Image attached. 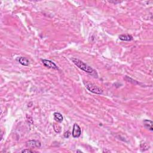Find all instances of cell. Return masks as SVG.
<instances>
[{
    "mask_svg": "<svg viewBox=\"0 0 153 153\" xmlns=\"http://www.w3.org/2000/svg\"><path fill=\"white\" fill-rule=\"evenodd\" d=\"M72 61L78 68L83 70V71H85L86 72L88 73V74H93L95 72L93 68H91L90 66H89V65H87V64L84 63L82 60H79V59L72 58Z\"/></svg>",
    "mask_w": 153,
    "mask_h": 153,
    "instance_id": "1",
    "label": "cell"
},
{
    "mask_svg": "<svg viewBox=\"0 0 153 153\" xmlns=\"http://www.w3.org/2000/svg\"><path fill=\"white\" fill-rule=\"evenodd\" d=\"M84 86H85L86 88L89 91L92 92V93H95V94L101 95L103 93V90L99 87L97 86L95 84L89 82H83Z\"/></svg>",
    "mask_w": 153,
    "mask_h": 153,
    "instance_id": "2",
    "label": "cell"
},
{
    "mask_svg": "<svg viewBox=\"0 0 153 153\" xmlns=\"http://www.w3.org/2000/svg\"><path fill=\"white\" fill-rule=\"evenodd\" d=\"M82 134V129L76 123H75L73 126V130L72 132V135L75 138H79Z\"/></svg>",
    "mask_w": 153,
    "mask_h": 153,
    "instance_id": "3",
    "label": "cell"
},
{
    "mask_svg": "<svg viewBox=\"0 0 153 153\" xmlns=\"http://www.w3.org/2000/svg\"><path fill=\"white\" fill-rule=\"evenodd\" d=\"M42 63H43V64L45 66L47 67V68H50V69H56V70L59 69L58 67H57V65H56L53 62L51 61V60H50L43 59V60H42Z\"/></svg>",
    "mask_w": 153,
    "mask_h": 153,
    "instance_id": "4",
    "label": "cell"
},
{
    "mask_svg": "<svg viewBox=\"0 0 153 153\" xmlns=\"http://www.w3.org/2000/svg\"><path fill=\"white\" fill-rule=\"evenodd\" d=\"M26 145H27V146H28V147H29V148H34L41 147V142H40V141H38V140H30L26 142Z\"/></svg>",
    "mask_w": 153,
    "mask_h": 153,
    "instance_id": "5",
    "label": "cell"
},
{
    "mask_svg": "<svg viewBox=\"0 0 153 153\" xmlns=\"http://www.w3.org/2000/svg\"><path fill=\"white\" fill-rule=\"evenodd\" d=\"M119 39L121 41H130L133 40V37L129 34H123L119 36Z\"/></svg>",
    "mask_w": 153,
    "mask_h": 153,
    "instance_id": "6",
    "label": "cell"
},
{
    "mask_svg": "<svg viewBox=\"0 0 153 153\" xmlns=\"http://www.w3.org/2000/svg\"><path fill=\"white\" fill-rule=\"evenodd\" d=\"M143 125H144L145 127L147 129H149V130L152 131V121L151 120H144L143 121Z\"/></svg>",
    "mask_w": 153,
    "mask_h": 153,
    "instance_id": "7",
    "label": "cell"
},
{
    "mask_svg": "<svg viewBox=\"0 0 153 153\" xmlns=\"http://www.w3.org/2000/svg\"><path fill=\"white\" fill-rule=\"evenodd\" d=\"M18 61L23 66H28L29 64V60L25 57H21L18 59Z\"/></svg>",
    "mask_w": 153,
    "mask_h": 153,
    "instance_id": "8",
    "label": "cell"
},
{
    "mask_svg": "<svg viewBox=\"0 0 153 153\" xmlns=\"http://www.w3.org/2000/svg\"><path fill=\"white\" fill-rule=\"evenodd\" d=\"M53 116L54 120H56V121L59 123H61L62 122L63 120V117L62 116V115L59 112H54L53 114Z\"/></svg>",
    "mask_w": 153,
    "mask_h": 153,
    "instance_id": "9",
    "label": "cell"
},
{
    "mask_svg": "<svg viewBox=\"0 0 153 153\" xmlns=\"http://www.w3.org/2000/svg\"><path fill=\"white\" fill-rule=\"evenodd\" d=\"M53 127H54V130L56 133H59L60 132V131H61V128L58 125H56V124H54L53 125Z\"/></svg>",
    "mask_w": 153,
    "mask_h": 153,
    "instance_id": "10",
    "label": "cell"
},
{
    "mask_svg": "<svg viewBox=\"0 0 153 153\" xmlns=\"http://www.w3.org/2000/svg\"><path fill=\"white\" fill-rule=\"evenodd\" d=\"M140 148H141L142 149L145 148V150H147L148 148V146L146 143L143 142V143H142L141 144H140Z\"/></svg>",
    "mask_w": 153,
    "mask_h": 153,
    "instance_id": "11",
    "label": "cell"
},
{
    "mask_svg": "<svg viewBox=\"0 0 153 153\" xmlns=\"http://www.w3.org/2000/svg\"><path fill=\"white\" fill-rule=\"evenodd\" d=\"M21 152L23 153V152H35V151L31 150V149H23V150Z\"/></svg>",
    "mask_w": 153,
    "mask_h": 153,
    "instance_id": "12",
    "label": "cell"
},
{
    "mask_svg": "<svg viewBox=\"0 0 153 153\" xmlns=\"http://www.w3.org/2000/svg\"><path fill=\"white\" fill-rule=\"evenodd\" d=\"M69 136H70V132H69V131H68V132H65V134H64V137H65V138H69Z\"/></svg>",
    "mask_w": 153,
    "mask_h": 153,
    "instance_id": "13",
    "label": "cell"
},
{
    "mask_svg": "<svg viewBox=\"0 0 153 153\" xmlns=\"http://www.w3.org/2000/svg\"><path fill=\"white\" fill-rule=\"evenodd\" d=\"M76 152H82V151H79V150H77V151H76Z\"/></svg>",
    "mask_w": 153,
    "mask_h": 153,
    "instance_id": "14",
    "label": "cell"
}]
</instances>
